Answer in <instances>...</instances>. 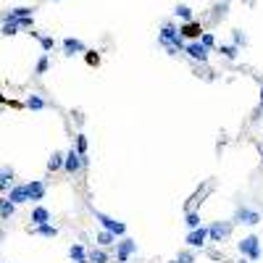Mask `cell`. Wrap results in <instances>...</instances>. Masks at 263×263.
I'll return each mask as SVG.
<instances>
[{"label":"cell","mask_w":263,"mask_h":263,"mask_svg":"<svg viewBox=\"0 0 263 263\" xmlns=\"http://www.w3.org/2000/svg\"><path fill=\"white\" fill-rule=\"evenodd\" d=\"M245 34H240V32H234V45H245Z\"/></svg>","instance_id":"f1b7e54d"},{"label":"cell","mask_w":263,"mask_h":263,"mask_svg":"<svg viewBox=\"0 0 263 263\" xmlns=\"http://www.w3.org/2000/svg\"><path fill=\"white\" fill-rule=\"evenodd\" d=\"M87 261L90 263H106L108 258H106V253H103V250H92L90 256H87Z\"/></svg>","instance_id":"d6986e66"},{"label":"cell","mask_w":263,"mask_h":263,"mask_svg":"<svg viewBox=\"0 0 263 263\" xmlns=\"http://www.w3.org/2000/svg\"><path fill=\"white\" fill-rule=\"evenodd\" d=\"M21 26H18V21H3V26H0V34L3 37H11V34H16Z\"/></svg>","instance_id":"9a60e30c"},{"label":"cell","mask_w":263,"mask_h":263,"mask_svg":"<svg viewBox=\"0 0 263 263\" xmlns=\"http://www.w3.org/2000/svg\"><path fill=\"white\" fill-rule=\"evenodd\" d=\"M13 211H16V205L8 200V197H3V200H0V216L8 219V216H13Z\"/></svg>","instance_id":"2e32d148"},{"label":"cell","mask_w":263,"mask_h":263,"mask_svg":"<svg viewBox=\"0 0 263 263\" xmlns=\"http://www.w3.org/2000/svg\"><path fill=\"white\" fill-rule=\"evenodd\" d=\"M187 227H190V229H197V227H200V216H197V213H190V216H187Z\"/></svg>","instance_id":"cb8c5ba5"},{"label":"cell","mask_w":263,"mask_h":263,"mask_svg":"<svg viewBox=\"0 0 263 263\" xmlns=\"http://www.w3.org/2000/svg\"><path fill=\"white\" fill-rule=\"evenodd\" d=\"M29 108H32V111L45 108V100H42V98H37V95H32V98H29Z\"/></svg>","instance_id":"603a6c76"},{"label":"cell","mask_w":263,"mask_h":263,"mask_svg":"<svg viewBox=\"0 0 263 263\" xmlns=\"http://www.w3.org/2000/svg\"><path fill=\"white\" fill-rule=\"evenodd\" d=\"M77 145H79V155H82L84 150H87V139H84V137H79V139H77Z\"/></svg>","instance_id":"f546056e"},{"label":"cell","mask_w":263,"mask_h":263,"mask_svg":"<svg viewBox=\"0 0 263 263\" xmlns=\"http://www.w3.org/2000/svg\"><path fill=\"white\" fill-rule=\"evenodd\" d=\"M200 45H203L205 50H208V48H213V45H216L213 34H208V32H205V34H200Z\"/></svg>","instance_id":"7402d4cb"},{"label":"cell","mask_w":263,"mask_h":263,"mask_svg":"<svg viewBox=\"0 0 263 263\" xmlns=\"http://www.w3.org/2000/svg\"><path fill=\"white\" fill-rule=\"evenodd\" d=\"M95 219L103 224V227H106V232H111V234H114V237H121V234H124L127 232V227H124V224H121V221H116V219H111V216H106V213H95Z\"/></svg>","instance_id":"6da1fadb"},{"label":"cell","mask_w":263,"mask_h":263,"mask_svg":"<svg viewBox=\"0 0 263 263\" xmlns=\"http://www.w3.org/2000/svg\"><path fill=\"white\" fill-rule=\"evenodd\" d=\"M240 253L242 256H248L253 261H258L261 258V245H258V237H245L240 242Z\"/></svg>","instance_id":"7a4b0ae2"},{"label":"cell","mask_w":263,"mask_h":263,"mask_svg":"<svg viewBox=\"0 0 263 263\" xmlns=\"http://www.w3.org/2000/svg\"><path fill=\"white\" fill-rule=\"evenodd\" d=\"M40 45H42V50H53L55 40H53V37H40Z\"/></svg>","instance_id":"484cf974"},{"label":"cell","mask_w":263,"mask_h":263,"mask_svg":"<svg viewBox=\"0 0 263 263\" xmlns=\"http://www.w3.org/2000/svg\"><path fill=\"white\" fill-rule=\"evenodd\" d=\"M179 18H184V21H192V8L190 5H176V11H174Z\"/></svg>","instance_id":"e0dca14e"},{"label":"cell","mask_w":263,"mask_h":263,"mask_svg":"<svg viewBox=\"0 0 263 263\" xmlns=\"http://www.w3.org/2000/svg\"><path fill=\"white\" fill-rule=\"evenodd\" d=\"M114 234H111V232H100L98 234V242H100V245H114Z\"/></svg>","instance_id":"44dd1931"},{"label":"cell","mask_w":263,"mask_h":263,"mask_svg":"<svg viewBox=\"0 0 263 263\" xmlns=\"http://www.w3.org/2000/svg\"><path fill=\"white\" fill-rule=\"evenodd\" d=\"M187 53H190V58H195V61H205V58H208V50H205L200 42L187 45Z\"/></svg>","instance_id":"52a82bcc"},{"label":"cell","mask_w":263,"mask_h":263,"mask_svg":"<svg viewBox=\"0 0 263 263\" xmlns=\"http://www.w3.org/2000/svg\"><path fill=\"white\" fill-rule=\"evenodd\" d=\"M8 200H11L13 205H18V203H26L29 197H26L24 187H11V190H8Z\"/></svg>","instance_id":"ba28073f"},{"label":"cell","mask_w":263,"mask_h":263,"mask_svg":"<svg viewBox=\"0 0 263 263\" xmlns=\"http://www.w3.org/2000/svg\"><path fill=\"white\" fill-rule=\"evenodd\" d=\"M24 190H26V197H29V200H42L45 184L42 182H29V184H24Z\"/></svg>","instance_id":"277c9868"},{"label":"cell","mask_w":263,"mask_h":263,"mask_svg":"<svg viewBox=\"0 0 263 263\" xmlns=\"http://www.w3.org/2000/svg\"><path fill=\"white\" fill-rule=\"evenodd\" d=\"M48 166L53 168V171H55V168H61V166H63V155H61V153H55V155L50 158V163H48Z\"/></svg>","instance_id":"d4e9b609"},{"label":"cell","mask_w":263,"mask_h":263,"mask_svg":"<svg viewBox=\"0 0 263 263\" xmlns=\"http://www.w3.org/2000/svg\"><path fill=\"white\" fill-rule=\"evenodd\" d=\"M37 234H42V237H55V234H58V229H55V227H48V224H40Z\"/></svg>","instance_id":"ffe728a7"},{"label":"cell","mask_w":263,"mask_h":263,"mask_svg":"<svg viewBox=\"0 0 263 263\" xmlns=\"http://www.w3.org/2000/svg\"><path fill=\"white\" fill-rule=\"evenodd\" d=\"M205 240H208V229H203V227H197L187 234V245H192V248H203Z\"/></svg>","instance_id":"3957f363"},{"label":"cell","mask_w":263,"mask_h":263,"mask_svg":"<svg viewBox=\"0 0 263 263\" xmlns=\"http://www.w3.org/2000/svg\"><path fill=\"white\" fill-rule=\"evenodd\" d=\"M48 55H42V58L40 61H37V74H45V71H48Z\"/></svg>","instance_id":"83f0119b"},{"label":"cell","mask_w":263,"mask_h":263,"mask_svg":"<svg viewBox=\"0 0 263 263\" xmlns=\"http://www.w3.org/2000/svg\"><path fill=\"white\" fill-rule=\"evenodd\" d=\"M63 48H66V53H69V55L84 53V42H82V40H74V37H66V40H63Z\"/></svg>","instance_id":"9c48e42d"},{"label":"cell","mask_w":263,"mask_h":263,"mask_svg":"<svg viewBox=\"0 0 263 263\" xmlns=\"http://www.w3.org/2000/svg\"><path fill=\"white\" fill-rule=\"evenodd\" d=\"M237 219H240L242 224H258V221H261V216H258L256 211H248V208H242V211L237 213Z\"/></svg>","instance_id":"7c38bea8"},{"label":"cell","mask_w":263,"mask_h":263,"mask_svg":"<svg viewBox=\"0 0 263 263\" xmlns=\"http://www.w3.org/2000/svg\"><path fill=\"white\" fill-rule=\"evenodd\" d=\"M79 158H82V155H79V153H74V150H71V153L63 158V168H66L69 174H74V171H77V168L82 166V161H79Z\"/></svg>","instance_id":"8992f818"},{"label":"cell","mask_w":263,"mask_h":263,"mask_svg":"<svg viewBox=\"0 0 263 263\" xmlns=\"http://www.w3.org/2000/svg\"><path fill=\"white\" fill-rule=\"evenodd\" d=\"M71 258L77 261V263H87V256H84V248L82 245H74L71 248Z\"/></svg>","instance_id":"ac0fdd59"},{"label":"cell","mask_w":263,"mask_h":263,"mask_svg":"<svg viewBox=\"0 0 263 263\" xmlns=\"http://www.w3.org/2000/svg\"><path fill=\"white\" fill-rule=\"evenodd\" d=\"M261 103H263V90H261Z\"/></svg>","instance_id":"4dcf8cb0"},{"label":"cell","mask_w":263,"mask_h":263,"mask_svg":"<svg viewBox=\"0 0 263 263\" xmlns=\"http://www.w3.org/2000/svg\"><path fill=\"white\" fill-rule=\"evenodd\" d=\"M224 55H227V58H234V55H237V48H234V45H221L219 48Z\"/></svg>","instance_id":"4316f807"},{"label":"cell","mask_w":263,"mask_h":263,"mask_svg":"<svg viewBox=\"0 0 263 263\" xmlns=\"http://www.w3.org/2000/svg\"><path fill=\"white\" fill-rule=\"evenodd\" d=\"M179 34H184V37H192V40H195V37H200V34H203V29H200L197 24L187 21V24L182 26V29H179Z\"/></svg>","instance_id":"4fadbf2b"},{"label":"cell","mask_w":263,"mask_h":263,"mask_svg":"<svg viewBox=\"0 0 263 263\" xmlns=\"http://www.w3.org/2000/svg\"><path fill=\"white\" fill-rule=\"evenodd\" d=\"M11 184H13V168L3 166L0 168V190H11Z\"/></svg>","instance_id":"30bf717a"},{"label":"cell","mask_w":263,"mask_h":263,"mask_svg":"<svg viewBox=\"0 0 263 263\" xmlns=\"http://www.w3.org/2000/svg\"><path fill=\"white\" fill-rule=\"evenodd\" d=\"M48 219H50V213H48V208H34V213H32V221L40 227V224H48Z\"/></svg>","instance_id":"5bb4252c"},{"label":"cell","mask_w":263,"mask_h":263,"mask_svg":"<svg viewBox=\"0 0 263 263\" xmlns=\"http://www.w3.org/2000/svg\"><path fill=\"white\" fill-rule=\"evenodd\" d=\"M208 234L213 237V242H221V240L229 234V227H227V224H224V227H221V224H213V227L208 229Z\"/></svg>","instance_id":"8fae6325"},{"label":"cell","mask_w":263,"mask_h":263,"mask_svg":"<svg viewBox=\"0 0 263 263\" xmlns=\"http://www.w3.org/2000/svg\"><path fill=\"white\" fill-rule=\"evenodd\" d=\"M137 250V242H132V240H121L119 242V261L121 263H127L129 261V256Z\"/></svg>","instance_id":"5b68a950"}]
</instances>
